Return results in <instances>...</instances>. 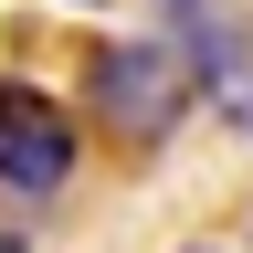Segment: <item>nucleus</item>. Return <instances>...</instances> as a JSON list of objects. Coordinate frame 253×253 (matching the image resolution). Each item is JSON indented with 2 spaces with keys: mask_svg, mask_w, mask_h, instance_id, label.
<instances>
[{
  "mask_svg": "<svg viewBox=\"0 0 253 253\" xmlns=\"http://www.w3.org/2000/svg\"><path fill=\"white\" fill-rule=\"evenodd\" d=\"M84 106L106 116L126 148H158V137L190 116V63H179V42H95Z\"/></svg>",
  "mask_w": 253,
  "mask_h": 253,
  "instance_id": "f257e3e1",
  "label": "nucleus"
},
{
  "mask_svg": "<svg viewBox=\"0 0 253 253\" xmlns=\"http://www.w3.org/2000/svg\"><path fill=\"white\" fill-rule=\"evenodd\" d=\"M63 179H74V116L42 84L0 74V190L11 201H53Z\"/></svg>",
  "mask_w": 253,
  "mask_h": 253,
  "instance_id": "f03ea898",
  "label": "nucleus"
},
{
  "mask_svg": "<svg viewBox=\"0 0 253 253\" xmlns=\"http://www.w3.org/2000/svg\"><path fill=\"white\" fill-rule=\"evenodd\" d=\"M169 32H179V63L201 74V95L253 137V32L221 11V0H169Z\"/></svg>",
  "mask_w": 253,
  "mask_h": 253,
  "instance_id": "7ed1b4c3",
  "label": "nucleus"
}]
</instances>
